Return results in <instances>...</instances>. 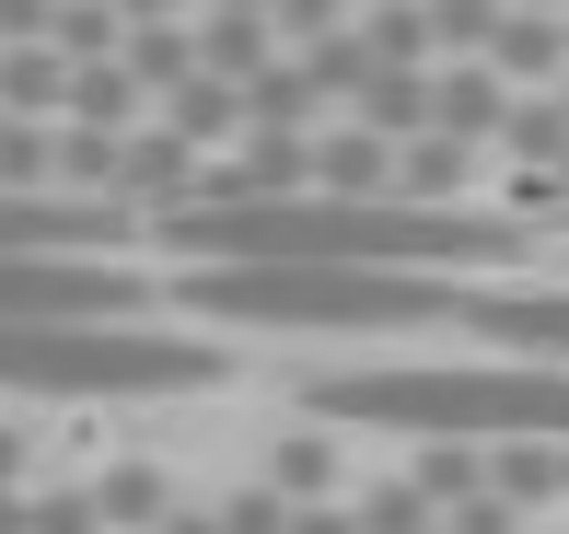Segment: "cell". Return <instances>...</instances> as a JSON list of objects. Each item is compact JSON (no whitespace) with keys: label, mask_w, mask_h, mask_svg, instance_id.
Returning a JSON list of instances; mask_svg holds the SVG:
<instances>
[{"label":"cell","mask_w":569,"mask_h":534,"mask_svg":"<svg viewBox=\"0 0 569 534\" xmlns=\"http://www.w3.org/2000/svg\"><path fill=\"white\" fill-rule=\"evenodd\" d=\"M302 419L396 430V442H569V372L558 361H360V372H315Z\"/></svg>","instance_id":"6da1fadb"},{"label":"cell","mask_w":569,"mask_h":534,"mask_svg":"<svg viewBox=\"0 0 569 534\" xmlns=\"http://www.w3.org/2000/svg\"><path fill=\"white\" fill-rule=\"evenodd\" d=\"M174 314L232 325V337H419L453 325L465 279H419V268H174L163 279Z\"/></svg>","instance_id":"7a4b0ae2"},{"label":"cell","mask_w":569,"mask_h":534,"mask_svg":"<svg viewBox=\"0 0 569 534\" xmlns=\"http://www.w3.org/2000/svg\"><path fill=\"white\" fill-rule=\"evenodd\" d=\"M232 349L187 337L163 314H117V325H0V395L36 406H151V395H198L221 384Z\"/></svg>","instance_id":"3957f363"},{"label":"cell","mask_w":569,"mask_h":534,"mask_svg":"<svg viewBox=\"0 0 569 534\" xmlns=\"http://www.w3.org/2000/svg\"><path fill=\"white\" fill-rule=\"evenodd\" d=\"M117 314H163V291L117 256H0V325H117Z\"/></svg>","instance_id":"277c9868"},{"label":"cell","mask_w":569,"mask_h":534,"mask_svg":"<svg viewBox=\"0 0 569 534\" xmlns=\"http://www.w3.org/2000/svg\"><path fill=\"white\" fill-rule=\"evenodd\" d=\"M453 325L500 337V361H558L569 372V279H465Z\"/></svg>","instance_id":"5b68a950"},{"label":"cell","mask_w":569,"mask_h":534,"mask_svg":"<svg viewBox=\"0 0 569 534\" xmlns=\"http://www.w3.org/2000/svg\"><path fill=\"white\" fill-rule=\"evenodd\" d=\"M511 105H523V93H511L488 59H442V82H430V129H419V140H465V151L488 163L500 129H511Z\"/></svg>","instance_id":"8992f818"},{"label":"cell","mask_w":569,"mask_h":534,"mask_svg":"<svg viewBox=\"0 0 569 534\" xmlns=\"http://www.w3.org/2000/svg\"><path fill=\"white\" fill-rule=\"evenodd\" d=\"M256 476H268L279 500H349V488H360V476H349V430H326V419H315V430H279Z\"/></svg>","instance_id":"52a82bcc"},{"label":"cell","mask_w":569,"mask_h":534,"mask_svg":"<svg viewBox=\"0 0 569 534\" xmlns=\"http://www.w3.org/2000/svg\"><path fill=\"white\" fill-rule=\"evenodd\" d=\"M488 70H500L511 93H558L569 82V12H523V0H511V23L488 36Z\"/></svg>","instance_id":"ba28073f"},{"label":"cell","mask_w":569,"mask_h":534,"mask_svg":"<svg viewBox=\"0 0 569 534\" xmlns=\"http://www.w3.org/2000/svg\"><path fill=\"white\" fill-rule=\"evenodd\" d=\"M430 82H442V70H396V59H372V70H360V93H349V129H372V140H419V129H430Z\"/></svg>","instance_id":"9c48e42d"},{"label":"cell","mask_w":569,"mask_h":534,"mask_svg":"<svg viewBox=\"0 0 569 534\" xmlns=\"http://www.w3.org/2000/svg\"><path fill=\"white\" fill-rule=\"evenodd\" d=\"M244 129H291V140H315V129H338V105H326V82L302 59H268L244 82Z\"/></svg>","instance_id":"30bf717a"},{"label":"cell","mask_w":569,"mask_h":534,"mask_svg":"<svg viewBox=\"0 0 569 534\" xmlns=\"http://www.w3.org/2000/svg\"><path fill=\"white\" fill-rule=\"evenodd\" d=\"M163 129L187 151H232L244 140V82H221V70H187V82L163 93Z\"/></svg>","instance_id":"8fae6325"},{"label":"cell","mask_w":569,"mask_h":534,"mask_svg":"<svg viewBox=\"0 0 569 534\" xmlns=\"http://www.w3.org/2000/svg\"><path fill=\"white\" fill-rule=\"evenodd\" d=\"M93 500H106L117 534H151V523L174 512V476L151 465V453H106V465H93Z\"/></svg>","instance_id":"7c38bea8"},{"label":"cell","mask_w":569,"mask_h":534,"mask_svg":"<svg viewBox=\"0 0 569 534\" xmlns=\"http://www.w3.org/2000/svg\"><path fill=\"white\" fill-rule=\"evenodd\" d=\"M0 117H70V59L59 47H0Z\"/></svg>","instance_id":"4fadbf2b"},{"label":"cell","mask_w":569,"mask_h":534,"mask_svg":"<svg viewBox=\"0 0 569 534\" xmlns=\"http://www.w3.org/2000/svg\"><path fill=\"white\" fill-rule=\"evenodd\" d=\"M187 36H198V70H221V82H256V70L279 59V36H268V12H198Z\"/></svg>","instance_id":"5bb4252c"},{"label":"cell","mask_w":569,"mask_h":534,"mask_svg":"<svg viewBox=\"0 0 569 534\" xmlns=\"http://www.w3.org/2000/svg\"><path fill=\"white\" fill-rule=\"evenodd\" d=\"M360 47L396 70H442V36H430V0H360Z\"/></svg>","instance_id":"9a60e30c"},{"label":"cell","mask_w":569,"mask_h":534,"mask_svg":"<svg viewBox=\"0 0 569 534\" xmlns=\"http://www.w3.org/2000/svg\"><path fill=\"white\" fill-rule=\"evenodd\" d=\"M349 512H360V534H430V523H442V500H430L419 488V476H360V488H349Z\"/></svg>","instance_id":"2e32d148"},{"label":"cell","mask_w":569,"mask_h":534,"mask_svg":"<svg viewBox=\"0 0 569 534\" xmlns=\"http://www.w3.org/2000/svg\"><path fill=\"white\" fill-rule=\"evenodd\" d=\"M407 476L442 512H465V500H488V442H407Z\"/></svg>","instance_id":"e0dca14e"},{"label":"cell","mask_w":569,"mask_h":534,"mask_svg":"<svg viewBox=\"0 0 569 534\" xmlns=\"http://www.w3.org/2000/svg\"><path fill=\"white\" fill-rule=\"evenodd\" d=\"M36 534H117L106 500H93V465H70V476H47V488H36Z\"/></svg>","instance_id":"ac0fdd59"},{"label":"cell","mask_w":569,"mask_h":534,"mask_svg":"<svg viewBox=\"0 0 569 534\" xmlns=\"http://www.w3.org/2000/svg\"><path fill=\"white\" fill-rule=\"evenodd\" d=\"M511 23V0H430V36H442V59H488V36Z\"/></svg>","instance_id":"d6986e66"},{"label":"cell","mask_w":569,"mask_h":534,"mask_svg":"<svg viewBox=\"0 0 569 534\" xmlns=\"http://www.w3.org/2000/svg\"><path fill=\"white\" fill-rule=\"evenodd\" d=\"M349 23H360V0H268V36L291 47V59L326 47V36H349Z\"/></svg>","instance_id":"ffe728a7"},{"label":"cell","mask_w":569,"mask_h":534,"mask_svg":"<svg viewBox=\"0 0 569 534\" xmlns=\"http://www.w3.org/2000/svg\"><path fill=\"white\" fill-rule=\"evenodd\" d=\"M210 512H221V534H291V512H302V500H279L268 476H244V488H221Z\"/></svg>","instance_id":"44dd1931"},{"label":"cell","mask_w":569,"mask_h":534,"mask_svg":"<svg viewBox=\"0 0 569 534\" xmlns=\"http://www.w3.org/2000/svg\"><path fill=\"white\" fill-rule=\"evenodd\" d=\"M59 36V0H0V47H47Z\"/></svg>","instance_id":"7402d4cb"},{"label":"cell","mask_w":569,"mask_h":534,"mask_svg":"<svg viewBox=\"0 0 569 534\" xmlns=\"http://www.w3.org/2000/svg\"><path fill=\"white\" fill-rule=\"evenodd\" d=\"M23 476H36V430L0 419V488H23Z\"/></svg>","instance_id":"603a6c76"},{"label":"cell","mask_w":569,"mask_h":534,"mask_svg":"<svg viewBox=\"0 0 569 534\" xmlns=\"http://www.w3.org/2000/svg\"><path fill=\"white\" fill-rule=\"evenodd\" d=\"M291 534H360V512H349V500H302Z\"/></svg>","instance_id":"cb8c5ba5"},{"label":"cell","mask_w":569,"mask_h":534,"mask_svg":"<svg viewBox=\"0 0 569 534\" xmlns=\"http://www.w3.org/2000/svg\"><path fill=\"white\" fill-rule=\"evenodd\" d=\"M151 534H221V512H210V500H174V512L151 523Z\"/></svg>","instance_id":"d4e9b609"},{"label":"cell","mask_w":569,"mask_h":534,"mask_svg":"<svg viewBox=\"0 0 569 534\" xmlns=\"http://www.w3.org/2000/svg\"><path fill=\"white\" fill-rule=\"evenodd\" d=\"M523 12H569V0H523Z\"/></svg>","instance_id":"484cf974"},{"label":"cell","mask_w":569,"mask_h":534,"mask_svg":"<svg viewBox=\"0 0 569 534\" xmlns=\"http://www.w3.org/2000/svg\"><path fill=\"white\" fill-rule=\"evenodd\" d=\"M430 534H453V523H430Z\"/></svg>","instance_id":"4316f807"},{"label":"cell","mask_w":569,"mask_h":534,"mask_svg":"<svg viewBox=\"0 0 569 534\" xmlns=\"http://www.w3.org/2000/svg\"><path fill=\"white\" fill-rule=\"evenodd\" d=\"M558 105H569V82H558Z\"/></svg>","instance_id":"83f0119b"}]
</instances>
